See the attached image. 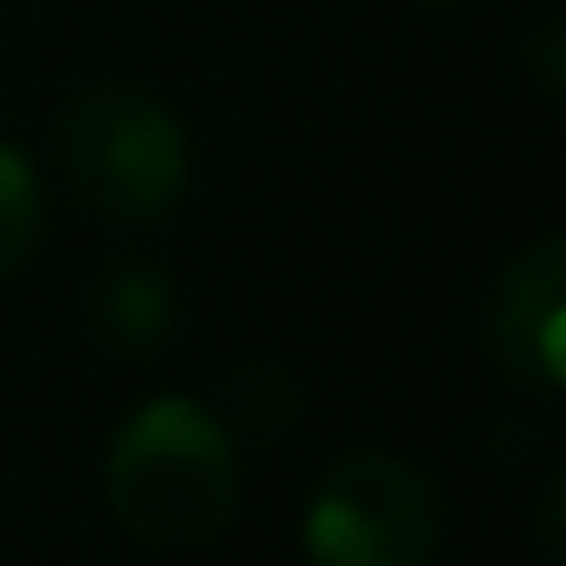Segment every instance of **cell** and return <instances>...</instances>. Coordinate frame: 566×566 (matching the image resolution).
<instances>
[{
  "instance_id": "4",
  "label": "cell",
  "mask_w": 566,
  "mask_h": 566,
  "mask_svg": "<svg viewBox=\"0 0 566 566\" xmlns=\"http://www.w3.org/2000/svg\"><path fill=\"white\" fill-rule=\"evenodd\" d=\"M493 347L533 387H559L566 380V240L546 233L500 273Z\"/></svg>"
},
{
  "instance_id": "6",
  "label": "cell",
  "mask_w": 566,
  "mask_h": 566,
  "mask_svg": "<svg viewBox=\"0 0 566 566\" xmlns=\"http://www.w3.org/2000/svg\"><path fill=\"white\" fill-rule=\"evenodd\" d=\"M41 220H48V200H41L34 160L0 140V273H14L41 247Z\"/></svg>"
},
{
  "instance_id": "1",
  "label": "cell",
  "mask_w": 566,
  "mask_h": 566,
  "mask_svg": "<svg viewBox=\"0 0 566 566\" xmlns=\"http://www.w3.org/2000/svg\"><path fill=\"white\" fill-rule=\"evenodd\" d=\"M107 500L147 546H200L240 506V447L193 400H147L107 447Z\"/></svg>"
},
{
  "instance_id": "5",
  "label": "cell",
  "mask_w": 566,
  "mask_h": 566,
  "mask_svg": "<svg viewBox=\"0 0 566 566\" xmlns=\"http://www.w3.org/2000/svg\"><path fill=\"white\" fill-rule=\"evenodd\" d=\"M94 314H101V334H107V340H120V347H154V340H167V327H174V280H167L160 266L127 260V266H114V273L101 280Z\"/></svg>"
},
{
  "instance_id": "3",
  "label": "cell",
  "mask_w": 566,
  "mask_h": 566,
  "mask_svg": "<svg viewBox=\"0 0 566 566\" xmlns=\"http://www.w3.org/2000/svg\"><path fill=\"white\" fill-rule=\"evenodd\" d=\"M440 539L433 480L394 453H347L307 500L314 566H427Z\"/></svg>"
},
{
  "instance_id": "2",
  "label": "cell",
  "mask_w": 566,
  "mask_h": 566,
  "mask_svg": "<svg viewBox=\"0 0 566 566\" xmlns=\"http://www.w3.org/2000/svg\"><path fill=\"white\" fill-rule=\"evenodd\" d=\"M61 160L67 180L81 187V200H94L114 220H160L167 207H180L193 154L180 120L140 94V87H87L67 120H61Z\"/></svg>"
}]
</instances>
